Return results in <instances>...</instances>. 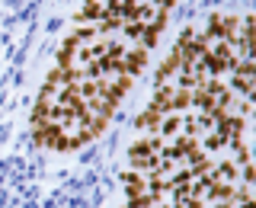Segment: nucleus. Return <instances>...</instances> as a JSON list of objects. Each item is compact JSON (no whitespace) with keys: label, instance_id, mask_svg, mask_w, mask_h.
Instances as JSON below:
<instances>
[{"label":"nucleus","instance_id":"7ed1b4c3","mask_svg":"<svg viewBox=\"0 0 256 208\" xmlns=\"http://www.w3.org/2000/svg\"><path fill=\"white\" fill-rule=\"evenodd\" d=\"M157 125H160V116L148 106L138 116V122H134V134H138V138H154V134H157Z\"/></svg>","mask_w":256,"mask_h":208},{"label":"nucleus","instance_id":"20e7f679","mask_svg":"<svg viewBox=\"0 0 256 208\" xmlns=\"http://www.w3.org/2000/svg\"><path fill=\"white\" fill-rule=\"evenodd\" d=\"M157 38H160V29H150V26H144L141 38H138V45H141V48H148V52H150V48L157 45Z\"/></svg>","mask_w":256,"mask_h":208},{"label":"nucleus","instance_id":"f03ea898","mask_svg":"<svg viewBox=\"0 0 256 208\" xmlns=\"http://www.w3.org/2000/svg\"><path fill=\"white\" fill-rule=\"evenodd\" d=\"M109 0H84V6L74 13V26H90V22H100L102 13H106Z\"/></svg>","mask_w":256,"mask_h":208},{"label":"nucleus","instance_id":"f257e3e1","mask_svg":"<svg viewBox=\"0 0 256 208\" xmlns=\"http://www.w3.org/2000/svg\"><path fill=\"white\" fill-rule=\"evenodd\" d=\"M125 182V198H144V196H154V186H150V173L144 170H125L122 173Z\"/></svg>","mask_w":256,"mask_h":208}]
</instances>
